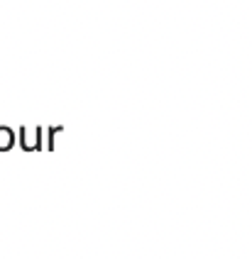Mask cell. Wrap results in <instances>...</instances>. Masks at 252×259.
<instances>
[{
	"label": "cell",
	"instance_id": "6da1fadb",
	"mask_svg": "<svg viewBox=\"0 0 252 259\" xmlns=\"http://www.w3.org/2000/svg\"><path fill=\"white\" fill-rule=\"evenodd\" d=\"M17 144L22 152H47V127L45 125H20L17 127Z\"/></svg>",
	"mask_w": 252,
	"mask_h": 259
},
{
	"label": "cell",
	"instance_id": "7a4b0ae2",
	"mask_svg": "<svg viewBox=\"0 0 252 259\" xmlns=\"http://www.w3.org/2000/svg\"><path fill=\"white\" fill-rule=\"evenodd\" d=\"M17 144V130L0 125V152H10Z\"/></svg>",
	"mask_w": 252,
	"mask_h": 259
},
{
	"label": "cell",
	"instance_id": "3957f363",
	"mask_svg": "<svg viewBox=\"0 0 252 259\" xmlns=\"http://www.w3.org/2000/svg\"><path fill=\"white\" fill-rule=\"evenodd\" d=\"M59 132H64V125H49L47 127V152H54V140H57V135Z\"/></svg>",
	"mask_w": 252,
	"mask_h": 259
}]
</instances>
